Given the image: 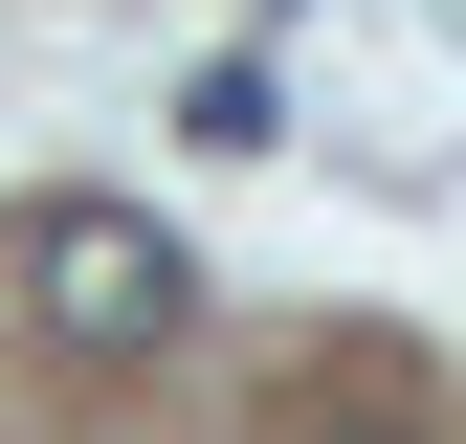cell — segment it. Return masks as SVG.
<instances>
[{"label":"cell","mask_w":466,"mask_h":444,"mask_svg":"<svg viewBox=\"0 0 466 444\" xmlns=\"http://www.w3.org/2000/svg\"><path fill=\"white\" fill-rule=\"evenodd\" d=\"M0 289L67 333V356H156V333L200 311V267L156 245L134 200H23V222H0Z\"/></svg>","instance_id":"6da1fadb"},{"label":"cell","mask_w":466,"mask_h":444,"mask_svg":"<svg viewBox=\"0 0 466 444\" xmlns=\"http://www.w3.org/2000/svg\"><path fill=\"white\" fill-rule=\"evenodd\" d=\"M289 444H422V422H400V356H333L311 400H289Z\"/></svg>","instance_id":"7a4b0ae2"}]
</instances>
